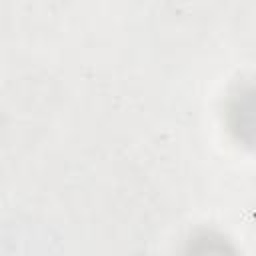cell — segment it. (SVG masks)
Instances as JSON below:
<instances>
[{"label":"cell","mask_w":256,"mask_h":256,"mask_svg":"<svg viewBox=\"0 0 256 256\" xmlns=\"http://www.w3.org/2000/svg\"><path fill=\"white\" fill-rule=\"evenodd\" d=\"M226 124L240 144L256 150V82H242L230 92Z\"/></svg>","instance_id":"cell-1"}]
</instances>
